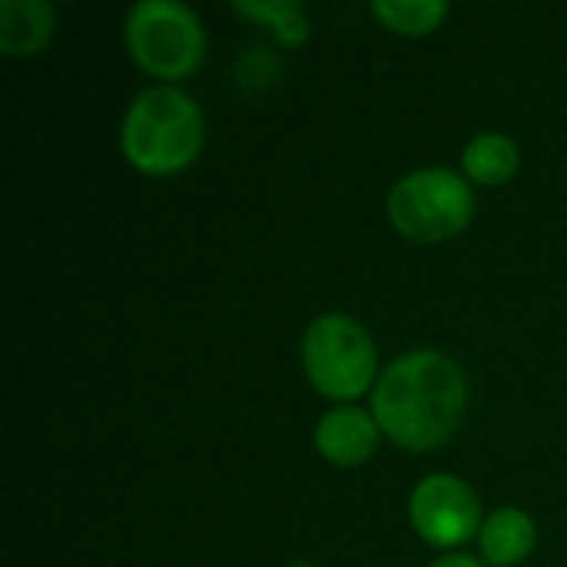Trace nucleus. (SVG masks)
I'll return each instance as SVG.
<instances>
[{
    "mask_svg": "<svg viewBox=\"0 0 567 567\" xmlns=\"http://www.w3.org/2000/svg\"><path fill=\"white\" fill-rule=\"evenodd\" d=\"M472 216L475 189L445 166L415 169L389 193V223L412 243H445L465 233Z\"/></svg>",
    "mask_w": 567,
    "mask_h": 567,
    "instance_id": "39448f33",
    "label": "nucleus"
},
{
    "mask_svg": "<svg viewBox=\"0 0 567 567\" xmlns=\"http://www.w3.org/2000/svg\"><path fill=\"white\" fill-rule=\"evenodd\" d=\"M409 518L432 548H458L482 532V498L455 475H429L409 498Z\"/></svg>",
    "mask_w": 567,
    "mask_h": 567,
    "instance_id": "423d86ee",
    "label": "nucleus"
},
{
    "mask_svg": "<svg viewBox=\"0 0 567 567\" xmlns=\"http://www.w3.org/2000/svg\"><path fill=\"white\" fill-rule=\"evenodd\" d=\"M289 567H316V565H289Z\"/></svg>",
    "mask_w": 567,
    "mask_h": 567,
    "instance_id": "4468645a",
    "label": "nucleus"
},
{
    "mask_svg": "<svg viewBox=\"0 0 567 567\" xmlns=\"http://www.w3.org/2000/svg\"><path fill=\"white\" fill-rule=\"evenodd\" d=\"M538 542V528L528 512L522 508H498L495 515L485 518L478 532V548L485 565L515 567L522 565Z\"/></svg>",
    "mask_w": 567,
    "mask_h": 567,
    "instance_id": "1a4fd4ad",
    "label": "nucleus"
},
{
    "mask_svg": "<svg viewBox=\"0 0 567 567\" xmlns=\"http://www.w3.org/2000/svg\"><path fill=\"white\" fill-rule=\"evenodd\" d=\"M372 13L402 37H425L442 27L449 17L445 0H372Z\"/></svg>",
    "mask_w": 567,
    "mask_h": 567,
    "instance_id": "9b49d317",
    "label": "nucleus"
},
{
    "mask_svg": "<svg viewBox=\"0 0 567 567\" xmlns=\"http://www.w3.org/2000/svg\"><path fill=\"white\" fill-rule=\"evenodd\" d=\"M518 146L505 133H478L462 153V169L478 186H505L518 173Z\"/></svg>",
    "mask_w": 567,
    "mask_h": 567,
    "instance_id": "9d476101",
    "label": "nucleus"
},
{
    "mask_svg": "<svg viewBox=\"0 0 567 567\" xmlns=\"http://www.w3.org/2000/svg\"><path fill=\"white\" fill-rule=\"evenodd\" d=\"M302 365L322 399L349 405L379 382V352L362 322L346 312H322L302 336Z\"/></svg>",
    "mask_w": 567,
    "mask_h": 567,
    "instance_id": "7ed1b4c3",
    "label": "nucleus"
},
{
    "mask_svg": "<svg viewBox=\"0 0 567 567\" xmlns=\"http://www.w3.org/2000/svg\"><path fill=\"white\" fill-rule=\"evenodd\" d=\"M56 30V10L47 0H0V50L7 56L40 53Z\"/></svg>",
    "mask_w": 567,
    "mask_h": 567,
    "instance_id": "6e6552de",
    "label": "nucleus"
},
{
    "mask_svg": "<svg viewBox=\"0 0 567 567\" xmlns=\"http://www.w3.org/2000/svg\"><path fill=\"white\" fill-rule=\"evenodd\" d=\"M233 10L239 17L266 23L286 47H302L309 40V20L302 3L296 0H236Z\"/></svg>",
    "mask_w": 567,
    "mask_h": 567,
    "instance_id": "f8f14e48",
    "label": "nucleus"
},
{
    "mask_svg": "<svg viewBox=\"0 0 567 567\" xmlns=\"http://www.w3.org/2000/svg\"><path fill=\"white\" fill-rule=\"evenodd\" d=\"M429 567H485L478 558H472V555H445V558H439V561H432Z\"/></svg>",
    "mask_w": 567,
    "mask_h": 567,
    "instance_id": "ddd939ff",
    "label": "nucleus"
},
{
    "mask_svg": "<svg viewBox=\"0 0 567 567\" xmlns=\"http://www.w3.org/2000/svg\"><path fill=\"white\" fill-rule=\"evenodd\" d=\"M379 422L372 412L355 409V405H336L326 412L316 425V452L339 465V468H355L365 465L375 449H379Z\"/></svg>",
    "mask_w": 567,
    "mask_h": 567,
    "instance_id": "0eeeda50",
    "label": "nucleus"
},
{
    "mask_svg": "<svg viewBox=\"0 0 567 567\" xmlns=\"http://www.w3.org/2000/svg\"><path fill=\"white\" fill-rule=\"evenodd\" d=\"M203 110L179 86H146L126 110L120 146L133 169L173 176L196 163L203 150Z\"/></svg>",
    "mask_w": 567,
    "mask_h": 567,
    "instance_id": "f03ea898",
    "label": "nucleus"
},
{
    "mask_svg": "<svg viewBox=\"0 0 567 567\" xmlns=\"http://www.w3.org/2000/svg\"><path fill=\"white\" fill-rule=\"evenodd\" d=\"M123 43L133 63L156 80H183L206 60V30L179 0H140L123 23Z\"/></svg>",
    "mask_w": 567,
    "mask_h": 567,
    "instance_id": "20e7f679",
    "label": "nucleus"
},
{
    "mask_svg": "<svg viewBox=\"0 0 567 567\" xmlns=\"http://www.w3.org/2000/svg\"><path fill=\"white\" fill-rule=\"evenodd\" d=\"M468 405V382L455 359L435 349L399 355L375 382L372 415L379 429L409 452L445 445Z\"/></svg>",
    "mask_w": 567,
    "mask_h": 567,
    "instance_id": "f257e3e1",
    "label": "nucleus"
}]
</instances>
